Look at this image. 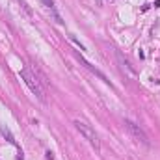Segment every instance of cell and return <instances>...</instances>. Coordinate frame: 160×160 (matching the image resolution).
I'll use <instances>...</instances> for the list:
<instances>
[{"instance_id":"obj_6","label":"cell","mask_w":160,"mask_h":160,"mask_svg":"<svg viewBox=\"0 0 160 160\" xmlns=\"http://www.w3.org/2000/svg\"><path fill=\"white\" fill-rule=\"evenodd\" d=\"M0 132H2V136H4L11 145H17V140L13 138V134H11V130H9L8 127H0Z\"/></svg>"},{"instance_id":"obj_4","label":"cell","mask_w":160,"mask_h":160,"mask_svg":"<svg viewBox=\"0 0 160 160\" xmlns=\"http://www.w3.org/2000/svg\"><path fill=\"white\" fill-rule=\"evenodd\" d=\"M116 60H118V63H119V67H121V71H123V73H127L128 77H136V73H134V69L130 67V63L121 56L119 52H116Z\"/></svg>"},{"instance_id":"obj_3","label":"cell","mask_w":160,"mask_h":160,"mask_svg":"<svg viewBox=\"0 0 160 160\" xmlns=\"http://www.w3.org/2000/svg\"><path fill=\"white\" fill-rule=\"evenodd\" d=\"M75 127H77V130H78L80 134L89 142V145L95 149V151H101V142H99V136H97V132L86 123V121H80V119H77L75 121Z\"/></svg>"},{"instance_id":"obj_8","label":"cell","mask_w":160,"mask_h":160,"mask_svg":"<svg viewBox=\"0 0 160 160\" xmlns=\"http://www.w3.org/2000/svg\"><path fill=\"white\" fill-rule=\"evenodd\" d=\"M69 38H71V41H73V43H75L77 47H80V50H86V47H84V45H82V43H80V41L77 39V38H75V36H69Z\"/></svg>"},{"instance_id":"obj_1","label":"cell","mask_w":160,"mask_h":160,"mask_svg":"<svg viewBox=\"0 0 160 160\" xmlns=\"http://www.w3.org/2000/svg\"><path fill=\"white\" fill-rule=\"evenodd\" d=\"M19 77L22 78V82L30 88V91L39 99L41 102H45V88H43V84L39 82V78H38L30 69H21V71H19Z\"/></svg>"},{"instance_id":"obj_9","label":"cell","mask_w":160,"mask_h":160,"mask_svg":"<svg viewBox=\"0 0 160 160\" xmlns=\"http://www.w3.org/2000/svg\"><path fill=\"white\" fill-rule=\"evenodd\" d=\"M41 2L47 6V9H52V8H54V2H52V0H41Z\"/></svg>"},{"instance_id":"obj_7","label":"cell","mask_w":160,"mask_h":160,"mask_svg":"<svg viewBox=\"0 0 160 160\" xmlns=\"http://www.w3.org/2000/svg\"><path fill=\"white\" fill-rule=\"evenodd\" d=\"M48 11H50V15L54 17V21H56L58 24H63V21H62V17H60V13L56 11V8H52V9H48Z\"/></svg>"},{"instance_id":"obj_5","label":"cell","mask_w":160,"mask_h":160,"mask_svg":"<svg viewBox=\"0 0 160 160\" xmlns=\"http://www.w3.org/2000/svg\"><path fill=\"white\" fill-rule=\"evenodd\" d=\"M77 56H78V60H80V62H82V65H86V67H88V69H89L91 73H95V75H97V77H99V78H101V80H104L106 84H110V80L106 78V75H104V73H101V71H99L97 67H93V65H91L89 62H86V60H84V58H82L80 54H77Z\"/></svg>"},{"instance_id":"obj_2","label":"cell","mask_w":160,"mask_h":160,"mask_svg":"<svg viewBox=\"0 0 160 160\" xmlns=\"http://www.w3.org/2000/svg\"><path fill=\"white\" fill-rule=\"evenodd\" d=\"M125 128L128 130V134L134 138L136 143H140V145H143V147H151V140H149L147 132H145L138 123H134V121H130V119H125Z\"/></svg>"}]
</instances>
